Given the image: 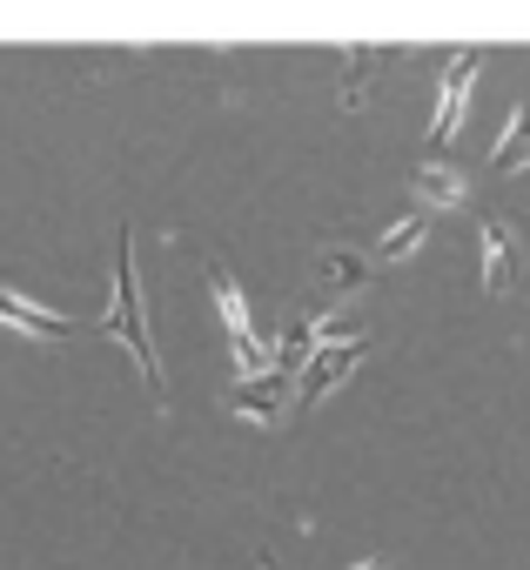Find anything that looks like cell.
<instances>
[{
  "label": "cell",
  "instance_id": "cell-1",
  "mask_svg": "<svg viewBox=\"0 0 530 570\" xmlns=\"http://www.w3.org/2000/svg\"><path fill=\"white\" fill-rule=\"evenodd\" d=\"M101 330H108V336H121V343L135 350L141 376H148V390H161V356H155V336H148V323H141V275H135V242H128V228H121V262H115V303H108Z\"/></svg>",
  "mask_w": 530,
  "mask_h": 570
},
{
  "label": "cell",
  "instance_id": "cell-2",
  "mask_svg": "<svg viewBox=\"0 0 530 570\" xmlns=\"http://www.w3.org/2000/svg\"><path fill=\"white\" fill-rule=\"evenodd\" d=\"M517 282H530V242L510 228V222H483V289L490 296H510Z\"/></svg>",
  "mask_w": 530,
  "mask_h": 570
},
{
  "label": "cell",
  "instance_id": "cell-3",
  "mask_svg": "<svg viewBox=\"0 0 530 570\" xmlns=\"http://www.w3.org/2000/svg\"><path fill=\"white\" fill-rule=\"evenodd\" d=\"M289 396V370H269V376H242L235 390H228V410L235 416H248V423H283V403Z\"/></svg>",
  "mask_w": 530,
  "mask_h": 570
},
{
  "label": "cell",
  "instance_id": "cell-4",
  "mask_svg": "<svg viewBox=\"0 0 530 570\" xmlns=\"http://www.w3.org/2000/svg\"><path fill=\"white\" fill-rule=\"evenodd\" d=\"M477 75H483V55H457V68L443 75V101H436V121H430V141H450V135H457V121H463V101H470V88H477Z\"/></svg>",
  "mask_w": 530,
  "mask_h": 570
},
{
  "label": "cell",
  "instance_id": "cell-5",
  "mask_svg": "<svg viewBox=\"0 0 530 570\" xmlns=\"http://www.w3.org/2000/svg\"><path fill=\"white\" fill-rule=\"evenodd\" d=\"M0 323L21 330V336H35V343H68V336H75V323H68V316H55V309L28 303V296H14V289H0Z\"/></svg>",
  "mask_w": 530,
  "mask_h": 570
},
{
  "label": "cell",
  "instance_id": "cell-6",
  "mask_svg": "<svg viewBox=\"0 0 530 570\" xmlns=\"http://www.w3.org/2000/svg\"><path fill=\"white\" fill-rule=\"evenodd\" d=\"M410 188H416V202H423V208H457V202L470 195V181H463L450 161H423V168L410 175Z\"/></svg>",
  "mask_w": 530,
  "mask_h": 570
},
{
  "label": "cell",
  "instance_id": "cell-7",
  "mask_svg": "<svg viewBox=\"0 0 530 570\" xmlns=\"http://www.w3.org/2000/svg\"><path fill=\"white\" fill-rule=\"evenodd\" d=\"M356 356H363V343H350V350H316L310 370H303V403H316L323 390H336V383L356 370Z\"/></svg>",
  "mask_w": 530,
  "mask_h": 570
},
{
  "label": "cell",
  "instance_id": "cell-8",
  "mask_svg": "<svg viewBox=\"0 0 530 570\" xmlns=\"http://www.w3.org/2000/svg\"><path fill=\"white\" fill-rule=\"evenodd\" d=\"M523 161H530V108H517V115H510V128L497 135L490 168H497V175H510V168H523Z\"/></svg>",
  "mask_w": 530,
  "mask_h": 570
},
{
  "label": "cell",
  "instance_id": "cell-9",
  "mask_svg": "<svg viewBox=\"0 0 530 570\" xmlns=\"http://www.w3.org/2000/svg\"><path fill=\"white\" fill-rule=\"evenodd\" d=\"M316 282H323V289H330V296H336V289L350 296V289H363V282H370V268H363V262H356L350 248H343V255L330 248V255L316 262Z\"/></svg>",
  "mask_w": 530,
  "mask_h": 570
},
{
  "label": "cell",
  "instance_id": "cell-10",
  "mask_svg": "<svg viewBox=\"0 0 530 570\" xmlns=\"http://www.w3.org/2000/svg\"><path fill=\"white\" fill-rule=\"evenodd\" d=\"M423 235H430V215H410V222H396V228L383 235V248H376V255H383V262H403L410 248H423Z\"/></svg>",
  "mask_w": 530,
  "mask_h": 570
},
{
  "label": "cell",
  "instance_id": "cell-11",
  "mask_svg": "<svg viewBox=\"0 0 530 570\" xmlns=\"http://www.w3.org/2000/svg\"><path fill=\"white\" fill-rule=\"evenodd\" d=\"M350 570H383V557H363V563H350Z\"/></svg>",
  "mask_w": 530,
  "mask_h": 570
}]
</instances>
